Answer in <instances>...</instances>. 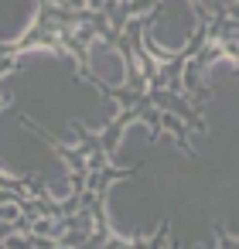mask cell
I'll return each instance as SVG.
<instances>
[{
  "mask_svg": "<svg viewBox=\"0 0 239 249\" xmlns=\"http://www.w3.org/2000/svg\"><path fill=\"white\" fill-rule=\"evenodd\" d=\"M38 4H0V45H18L38 24Z\"/></svg>",
  "mask_w": 239,
  "mask_h": 249,
  "instance_id": "3",
  "label": "cell"
},
{
  "mask_svg": "<svg viewBox=\"0 0 239 249\" xmlns=\"http://www.w3.org/2000/svg\"><path fill=\"white\" fill-rule=\"evenodd\" d=\"M106 249H113V246H106Z\"/></svg>",
  "mask_w": 239,
  "mask_h": 249,
  "instance_id": "5",
  "label": "cell"
},
{
  "mask_svg": "<svg viewBox=\"0 0 239 249\" xmlns=\"http://www.w3.org/2000/svg\"><path fill=\"white\" fill-rule=\"evenodd\" d=\"M236 69V62L232 58H225V62H212L208 69H205V82H219L222 79V72H232Z\"/></svg>",
  "mask_w": 239,
  "mask_h": 249,
  "instance_id": "4",
  "label": "cell"
},
{
  "mask_svg": "<svg viewBox=\"0 0 239 249\" xmlns=\"http://www.w3.org/2000/svg\"><path fill=\"white\" fill-rule=\"evenodd\" d=\"M86 69L106 89H127L130 86V62H127L123 48H116L106 38H92L86 45Z\"/></svg>",
  "mask_w": 239,
  "mask_h": 249,
  "instance_id": "2",
  "label": "cell"
},
{
  "mask_svg": "<svg viewBox=\"0 0 239 249\" xmlns=\"http://www.w3.org/2000/svg\"><path fill=\"white\" fill-rule=\"evenodd\" d=\"M195 35H198V11L191 4H167V7H161L150 18L147 31H144L147 45L157 55H167V58L181 55L191 45Z\"/></svg>",
  "mask_w": 239,
  "mask_h": 249,
  "instance_id": "1",
  "label": "cell"
}]
</instances>
